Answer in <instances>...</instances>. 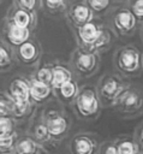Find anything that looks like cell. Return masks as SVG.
I'll use <instances>...</instances> for the list:
<instances>
[{"label": "cell", "mask_w": 143, "mask_h": 154, "mask_svg": "<svg viewBox=\"0 0 143 154\" xmlns=\"http://www.w3.org/2000/svg\"><path fill=\"white\" fill-rule=\"evenodd\" d=\"M99 154H119L115 144V140H108L102 142L100 146Z\"/></svg>", "instance_id": "f546056e"}, {"label": "cell", "mask_w": 143, "mask_h": 154, "mask_svg": "<svg viewBox=\"0 0 143 154\" xmlns=\"http://www.w3.org/2000/svg\"><path fill=\"white\" fill-rule=\"evenodd\" d=\"M70 6V0H41V8L52 16L67 13Z\"/></svg>", "instance_id": "44dd1931"}, {"label": "cell", "mask_w": 143, "mask_h": 154, "mask_svg": "<svg viewBox=\"0 0 143 154\" xmlns=\"http://www.w3.org/2000/svg\"><path fill=\"white\" fill-rule=\"evenodd\" d=\"M81 90V87L77 84L75 79L62 84L60 88L54 90V97L61 103V105H71L75 102L76 97L78 96Z\"/></svg>", "instance_id": "e0dca14e"}, {"label": "cell", "mask_w": 143, "mask_h": 154, "mask_svg": "<svg viewBox=\"0 0 143 154\" xmlns=\"http://www.w3.org/2000/svg\"><path fill=\"white\" fill-rule=\"evenodd\" d=\"M109 23L113 32L120 37H127L135 34L138 26V20L127 5L114 6L109 12Z\"/></svg>", "instance_id": "8992f818"}, {"label": "cell", "mask_w": 143, "mask_h": 154, "mask_svg": "<svg viewBox=\"0 0 143 154\" xmlns=\"http://www.w3.org/2000/svg\"><path fill=\"white\" fill-rule=\"evenodd\" d=\"M141 38H142V41H143V24L141 25Z\"/></svg>", "instance_id": "d6a6232c"}, {"label": "cell", "mask_w": 143, "mask_h": 154, "mask_svg": "<svg viewBox=\"0 0 143 154\" xmlns=\"http://www.w3.org/2000/svg\"><path fill=\"white\" fill-rule=\"evenodd\" d=\"M41 116L49 130L52 138L56 143H59L67 136L70 126H71V122H70L68 116L64 111L47 108L41 113Z\"/></svg>", "instance_id": "ba28073f"}, {"label": "cell", "mask_w": 143, "mask_h": 154, "mask_svg": "<svg viewBox=\"0 0 143 154\" xmlns=\"http://www.w3.org/2000/svg\"><path fill=\"white\" fill-rule=\"evenodd\" d=\"M66 17L72 29L81 28L90 22H94L96 18L95 13L93 12V10L89 7V5L84 0L72 2L66 13Z\"/></svg>", "instance_id": "30bf717a"}, {"label": "cell", "mask_w": 143, "mask_h": 154, "mask_svg": "<svg viewBox=\"0 0 143 154\" xmlns=\"http://www.w3.org/2000/svg\"><path fill=\"white\" fill-rule=\"evenodd\" d=\"M115 144L119 154H142V148L135 137L120 136L115 138Z\"/></svg>", "instance_id": "7402d4cb"}, {"label": "cell", "mask_w": 143, "mask_h": 154, "mask_svg": "<svg viewBox=\"0 0 143 154\" xmlns=\"http://www.w3.org/2000/svg\"><path fill=\"white\" fill-rule=\"evenodd\" d=\"M114 1L118 2V4H121V5H127L130 0H114Z\"/></svg>", "instance_id": "1f68e13d"}, {"label": "cell", "mask_w": 143, "mask_h": 154, "mask_svg": "<svg viewBox=\"0 0 143 154\" xmlns=\"http://www.w3.org/2000/svg\"><path fill=\"white\" fill-rule=\"evenodd\" d=\"M30 137H32L42 148V150L48 152L49 149H52L53 147H55L58 143L52 138L49 130L42 118V116H40V118H34L31 119L29 128H28V132H26Z\"/></svg>", "instance_id": "8fae6325"}, {"label": "cell", "mask_w": 143, "mask_h": 154, "mask_svg": "<svg viewBox=\"0 0 143 154\" xmlns=\"http://www.w3.org/2000/svg\"><path fill=\"white\" fill-rule=\"evenodd\" d=\"M142 154H143V150H142Z\"/></svg>", "instance_id": "836d02e7"}, {"label": "cell", "mask_w": 143, "mask_h": 154, "mask_svg": "<svg viewBox=\"0 0 143 154\" xmlns=\"http://www.w3.org/2000/svg\"><path fill=\"white\" fill-rule=\"evenodd\" d=\"M73 32L79 47L96 53L108 49L114 38V32L111 28L95 20L73 29Z\"/></svg>", "instance_id": "6da1fadb"}, {"label": "cell", "mask_w": 143, "mask_h": 154, "mask_svg": "<svg viewBox=\"0 0 143 154\" xmlns=\"http://www.w3.org/2000/svg\"><path fill=\"white\" fill-rule=\"evenodd\" d=\"M16 49L5 40L1 37L0 43V70L2 73H5L7 70H10L16 60Z\"/></svg>", "instance_id": "d6986e66"}, {"label": "cell", "mask_w": 143, "mask_h": 154, "mask_svg": "<svg viewBox=\"0 0 143 154\" xmlns=\"http://www.w3.org/2000/svg\"><path fill=\"white\" fill-rule=\"evenodd\" d=\"M6 22H11L18 26L28 28V29H35L37 24V13L29 12L26 10H23L16 5H12L5 17Z\"/></svg>", "instance_id": "5bb4252c"}, {"label": "cell", "mask_w": 143, "mask_h": 154, "mask_svg": "<svg viewBox=\"0 0 143 154\" xmlns=\"http://www.w3.org/2000/svg\"><path fill=\"white\" fill-rule=\"evenodd\" d=\"M115 108L123 116L131 118L143 113V89L136 85H129L119 97Z\"/></svg>", "instance_id": "52a82bcc"}, {"label": "cell", "mask_w": 143, "mask_h": 154, "mask_svg": "<svg viewBox=\"0 0 143 154\" xmlns=\"http://www.w3.org/2000/svg\"><path fill=\"white\" fill-rule=\"evenodd\" d=\"M16 120L12 117H0V136H7L16 132Z\"/></svg>", "instance_id": "4316f807"}, {"label": "cell", "mask_w": 143, "mask_h": 154, "mask_svg": "<svg viewBox=\"0 0 143 154\" xmlns=\"http://www.w3.org/2000/svg\"><path fill=\"white\" fill-rule=\"evenodd\" d=\"M31 29L18 26L11 22L4 20V34L2 38H5L13 48L19 47L24 42L31 38Z\"/></svg>", "instance_id": "9a60e30c"}, {"label": "cell", "mask_w": 143, "mask_h": 154, "mask_svg": "<svg viewBox=\"0 0 143 154\" xmlns=\"http://www.w3.org/2000/svg\"><path fill=\"white\" fill-rule=\"evenodd\" d=\"M40 81H42L46 84L52 85V81H53V71H52V64H43L40 67L36 69L35 73H34Z\"/></svg>", "instance_id": "484cf974"}, {"label": "cell", "mask_w": 143, "mask_h": 154, "mask_svg": "<svg viewBox=\"0 0 143 154\" xmlns=\"http://www.w3.org/2000/svg\"><path fill=\"white\" fill-rule=\"evenodd\" d=\"M16 49V58L19 63L26 66H34L37 65L41 57H42V47L40 42H37L34 38H30L29 41L24 42Z\"/></svg>", "instance_id": "4fadbf2b"}, {"label": "cell", "mask_w": 143, "mask_h": 154, "mask_svg": "<svg viewBox=\"0 0 143 154\" xmlns=\"http://www.w3.org/2000/svg\"><path fill=\"white\" fill-rule=\"evenodd\" d=\"M29 81V87H30V96L31 101L35 105H41L47 102L50 97L54 96V89L52 85L43 83L40 81L34 73L28 77Z\"/></svg>", "instance_id": "2e32d148"}, {"label": "cell", "mask_w": 143, "mask_h": 154, "mask_svg": "<svg viewBox=\"0 0 143 154\" xmlns=\"http://www.w3.org/2000/svg\"><path fill=\"white\" fill-rule=\"evenodd\" d=\"M133 137H135V140L138 142V144L141 146V148H142V150H143V123L139 124V125L136 128Z\"/></svg>", "instance_id": "4dcf8cb0"}, {"label": "cell", "mask_w": 143, "mask_h": 154, "mask_svg": "<svg viewBox=\"0 0 143 154\" xmlns=\"http://www.w3.org/2000/svg\"><path fill=\"white\" fill-rule=\"evenodd\" d=\"M127 6L136 16L138 23L143 24V0H130Z\"/></svg>", "instance_id": "f1b7e54d"}, {"label": "cell", "mask_w": 143, "mask_h": 154, "mask_svg": "<svg viewBox=\"0 0 143 154\" xmlns=\"http://www.w3.org/2000/svg\"><path fill=\"white\" fill-rule=\"evenodd\" d=\"M89 7L93 10L96 17H102L109 14V12L114 8V0H84Z\"/></svg>", "instance_id": "603a6c76"}, {"label": "cell", "mask_w": 143, "mask_h": 154, "mask_svg": "<svg viewBox=\"0 0 143 154\" xmlns=\"http://www.w3.org/2000/svg\"><path fill=\"white\" fill-rule=\"evenodd\" d=\"M19 140L18 132H13L7 136H0V153L1 154H13L17 142Z\"/></svg>", "instance_id": "cb8c5ba5"}, {"label": "cell", "mask_w": 143, "mask_h": 154, "mask_svg": "<svg viewBox=\"0 0 143 154\" xmlns=\"http://www.w3.org/2000/svg\"><path fill=\"white\" fill-rule=\"evenodd\" d=\"M100 143L97 137L89 132L76 134L70 143V149L72 154H99Z\"/></svg>", "instance_id": "7c38bea8"}, {"label": "cell", "mask_w": 143, "mask_h": 154, "mask_svg": "<svg viewBox=\"0 0 143 154\" xmlns=\"http://www.w3.org/2000/svg\"><path fill=\"white\" fill-rule=\"evenodd\" d=\"M113 66L123 77H137L143 71V53L135 45L121 46L113 54Z\"/></svg>", "instance_id": "7a4b0ae2"}, {"label": "cell", "mask_w": 143, "mask_h": 154, "mask_svg": "<svg viewBox=\"0 0 143 154\" xmlns=\"http://www.w3.org/2000/svg\"><path fill=\"white\" fill-rule=\"evenodd\" d=\"M129 84L124 81V77L117 72H108L100 77L96 84L97 94L100 96L103 107H112L117 105L121 94L126 90Z\"/></svg>", "instance_id": "277c9868"}, {"label": "cell", "mask_w": 143, "mask_h": 154, "mask_svg": "<svg viewBox=\"0 0 143 154\" xmlns=\"http://www.w3.org/2000/svg\"><path fill=\"white\" fill-rule=\"evenodd\" d=\"M11 99L13 100L16 106H29V105H35L31 101L30 96V87H29V81L28 77L23 76H17L11 79L8 88L6 90Z\"/></svg>", "instance_id": "9c48e42d"}, {"label": "cell", "mask_w": 143, "mask_h": 154, "mask_svg": "<svg viewBox=\"0 0 143 154\" xmlns=\"http://www.w3.org/2000/svg\"><path fill=\"white\" fill-rule=\"evenodd\" d=\"M100 53L87 51L79 46L75 48L70 59V66L75 75L79 78H88L94 76L100 67Z\"/></svg>", "instance_id": "5b68a950"}, {"label": "cell", "mask_w": 143, "mask_h": 154, "mask_svg": "<svg viewBox=\"0 0 143 154\" xmlns=\"http://www.w3.org/2000/svg\"><path fill=\"white\" fill-rule=\"evenodd\" d=\"M42 148L28 134L19 137L13 154H41Z\"/></svg>", "instance_id": "ffe728a7"}, {"label": "cell", "mask_w": 143, "mask_h": 154, "mask_svg": "<svg viewBox=\"0 0 143 154\" xmlns=\"http://www.w3.org/2000/svg\"><path fill=\"white\" fill-rule=\"evenodd\" d=\"M14 102L6 90L1 93L0 97V117H12Z\"/></svg>", "instance_id": "d4e9b609"}, {"label": "cell", "mask_w": 143, "mask_h": 154, "mask_svg": "<svg viewBox=\"0 0 143 154\" xmlns=\"http://www.w3.org/2000/svg\"><path fill=\"white\" fill-rule=\"evenodd\" d=\"M13 5L29 12L37 13V8L41 7V0H13Z\"/></svg>", "instance_id": "83f0119b"}, {"label": "cell", "mask_w": 143, "mask_h": 154, "mask_svg": "<svg viewBox=\"0 0 143 154\" xmlns=\"http://www.w3.org/2000/svg\"><path fill=\"white\" fill-rule=\"evenodd\" d=\"M52 71H53V81L52 87L53 89L60 88L62 84L73 79L75 72L72 71L71 66H67L62 63H52Z\"/></svg>", "instance_id": "ac0fdd59"}, {"label": "cell", "mask_w": 143, "mask_h": 154, "mask_svg": "<svg viewBox=\"0 0 143 154\" xmlns=\"http://www.w3.org/2000/svg\"><path fill=\"white\" fill-rule=\"evenodd\" d=\"M75 114L81 120H94L101 113V100L96 85L87 84L81 87L79 94L72 103Z\"/></svg>", "instance_id": "3957f363"}]
</instances>
